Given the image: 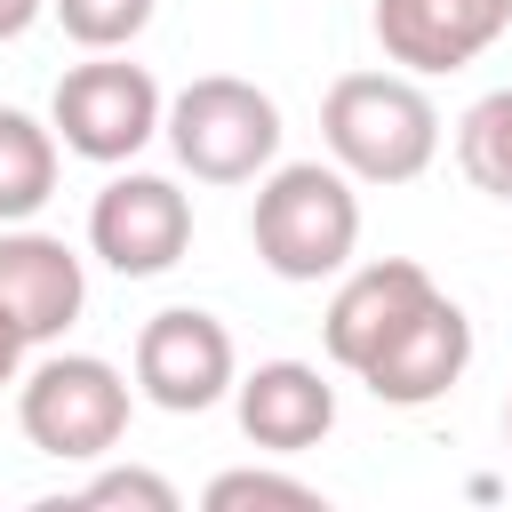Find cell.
I'll use <instances>...</instances> for the list:
<instances>
[{"mask_svg":"<svg viewBox=\"0 0 512 512\" xmlns=\"http://www.w3.org/2000/svg\"><path fill=\"white\" fill-rule=\"evenodd\" d=\"M320 136L352 184H416L440 152V112L408 72H344L320 104Z\"/></svg>","mask_w":512,"mask_h":512,"instance_id":"6da1fadb","label":"cell"},{"mask_svg":"<svg viewBox=\"0 0 512 512\" xmlns=\"http://www.w3.org/2000/svg\"><path fill=\"white\" fill-rule=\"evenodd\" d=\"M248 240L264 256V272L280 280H328L352 264L360 248V192L336 160H288L256 184V216Z\"/></svg>","mask_w":512,"mask_h":512,"instance_id":"7a4b0ae2","label":"cell"},{"mask_svg":"<svg viewBox=\"0 0 512 512\" xmlns=\"http://www.w3.org/2000/svg\"><path fill=\"white\" fill-rule=\"evenodd\" d=\"M160 136L184 160V176H200V184H248V176H264L280 160V104L256 80L208 72V80L176 88Z\"/></svg>","mask_w":512,"mask_h":512,"instance_id":"3957f363","label":"cell"},{"mask_svg":"<svg viewBox=\"0 0 512 512\" xmlns=\"http://www.w3.org/2000/svg\"><path fill=\"white\" fill-rule=\"evenodd\" d=\"M16 424H24V440L40 456L96 464L128 432V376L112 360H96V352H48L16 384Z\"/></svg>","mask_w":512,"mask_h":512,"instance_id":"277c9868","label":"cell"},{"mask_svg":"<svg viewBox=\"0 0 512 512\" xmlns=\"http://www.w3.org/2000/svg\"><path fill=\"white\" fill-rule=\"evenodd\" d=\"M168 104H160V80L144 64H120L112 48L96 64H72L56 80V104H48V128L64 136V152L96 160V168H120L136 160L152 136H160Z\"/></svg>","mask_w":512,"mask_h":512,"instance_id":"5b68a950","label":"cell"},{"mask_svg":"<svg viewBox=\"0 0 512 512\" xmlns=\"http://www.w3.org/2000/svg\"><path fill=\"white\" fill-rule=\"evenodd\" d=\"M240 384V352L232 328L200 304H168L136 328V392L168 416H200Z\"/></svg>","mask_w":512,"mask_h":512,"instance_id":"8992f818","label":"cell"},{"mask_svg":"<svg viewBox=\"0 0 512 512\" xmlns=\"http://www.w3.org/2000/svg\"><path fill=\"white\" fill-rule=\"evenodd\" d=\"M88 248H96L120 280H152V272H168V264L192 248V200H184L168 176L128 168V176H112V184L96 192V208H88Z\"/></svg>","mask_w":512,"mask_h":512,"instance_id":"52a82bcc","label":"cell"},{"mask_svg":"<svg viewBox=\"0 0 512 512\" xmlns=\"http://www.w3.org/2000/svg\"><path fill=\"white\" fill-rule=\"evenodd\" d=\"M88 304V272L56 232L0 224V328L24 344H56Z\"/></svg>","mask_w":512,"mask_h":512,"instance_id":"ba28073f","label":"cell"},{"mask_svg":"<svg viewBox=\"0 0 512 512\" xmlns=\"http://www.w3.org/2000/svg\"><path fill=\"white\" fill-rule=\"evenodd\" d=\"M376 48L408 72H464L512 32V0H376Z\"/></svg>","mask_w":512,"mask_h":512,"instance_id":"9c48e42d","label":"cell"},{"mask_svg":"<svg viewBox=\"0 0 512 512\" xmlns=\"http://www.w3.org/2000/svg\"><path fill=\"white\" fill-rule=\"evenodd\" d=\"M440 288H432V272L424 264H408V256H384V264H360V272H344V288L328 296V320H320V336H328V360L336 368H368L424 304H432Z\"/></svg>","mask_w":512,"mask_h":512,"instance_id":"30bf717a","label":"cell"},{"mask_svg":"<svg viewBox=\"0 0 512 512\" xmlns=\"http://www.w3.org/2000/svg\"><path fill=\"white\" fill-rule=\"evenodd\" d=\"M464 368H472V320H464V304L432 296V304L360 368V384H368L384 408H432Z\"/></svg>","mask_w":512,"mask_h":512,"instance_id":"8fae6325","label":"cell"},{"mask_svg":"<svg viewBox=\"0 0 512 512\" xmlns=\"http://www.w3.org/2000/svg\"><path fill=\"white\" fill-rule=\"evenodd\" d=\"M232 408H240V432L272 456H304L328 440L336 424V384L312 368V360H264L232 384Z\"/></svg>","mask_w":512,"mask_h":512,"instance_id":"7c38bea8","label":"cell"},{"mask_svg":"<svg viewBox=\"0 0 512 512\" xmlns=\"http://www.w3.org/2000/svg\"><path fill=\"white\" fill-rule=\"evenodd\" d=\"M56 200V128L0 104V224H32Z\"/></svg>","mask_w":512,"mask_h":512,"instance_id":"4fadbf2b","label":"cell"},{"mask_svg":"<svg viewBox=\"0 0 512 512\" xmlns=\"http://www.w3.org/2000/svg\"><path fill=\"white\" fill-rule=\"evenodd\" d=\"M456 168H464L488 200H512V88H488V96L456 120Z\"/></svg>","mask_w":512,"mask_h":512,"instance_id":"5bb4252c","label":"cell"},{"mask_svg":"<svg viewBox=\"0 0 512 512\" xmlns=\"http://www.w3.org/2000/svg\"><path fill=\"white\" fill-rule=\"evenodd\" d=\"M48 8H56L64 40H80L88 56H104V48H128V40L152 24V0H48Z\"/></svg>","mask_w":512,"mask_h":512,"instance_id":"9a60e30c","label":"cell"},{"mask_svg":"<svg viewBox=\"0 0 512 512\" xmlns=\"http://www.w3.org/2000/svg\"><path fill=\"white\" fill-rule=\"evenodd\" d=\"M240 504H288V512H312L320 488L312 480H288V472H216L208 480V512H240Z\"/></svg>","mask_w":512,"mask_h":512,"instance_id":"2e32d148","label":"cell"},{"mask_svg":"<svg viewBox=\"0 0 512 512\" xmlns=\"http://www.w3.org/2000/svg\"><path fill=\"white\" fill-rule=\"evenodd\" d=\"M72 504H80V512H120V504H136V512H176V488H168L160 472H144V464H112V472H96Z\"/></svg>","mask_w":512,"mask_h":512,"instance_id":"e0dca14e","label":"cell"},{"mask_svg":"<svg viewBox=\"0 0 512 512\" xmlns=\"http://www.w3.org/2000/svg\"><path fill=\"white\" fill-rule=\"evenodd\" d=\"M40 8H48V0H0V40H24Z\"/></svg>","mask_w":512,"mask_h":512,"instance_id":"ac0fdd59","label":"cell"},{"mask_svg":"<svg viewBox=\"0 0 512 512\" xmlns=\"http://www.w3.org/2000/svg\"><path fill=\"white\" fill-rule=\"evenodd\" d=\"M16 360H24V336L0 328V384H16Z\"/></svg>","mask_w":512,"mask_h":512,"instance_id":"d6986e66","label":"cell"},{"mask_svg":"<svg viewBox=\"0 0 512 512\" xmlns=\"http://www.w3.org/2000/svg\"><path fill=\"white\" fill-rule=\"evenodd\" d=\"M504 440H512V400H504Z\"/></svg>","mask_w":512,"mask_h":512,"instance_id":"ffe728a7","label":"cell"}]
</instances>
